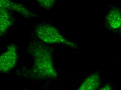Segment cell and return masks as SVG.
<instances>
[{
	"instance_id": "6da1fadb",
	"label": "cell",
	"mask_w": 121,
	"mask_h": 90,
	"mask_svg": "<svg viewBox=\"0 0 121 90\" xmlns=\"http://www.w3.org/2000/svg\"><path fill=\"white\" fill-rule=\"evenodd\" d=\"M29 51L34 60L33 66L26 72L27 77L36 80L55 79L58 76L53 62L52 53L49 47L42 43L30 44Z\"/></svg>"
},
{
	"instance_id": "7a4b0ae2",
	"label": "cell",
	"mask_w": 121,
	"mask_h": 90,
	"mask_svg": "<svg viewBox=\"0 0 121 90\" xmlns=\"http://www.w3.org/2000/svg\"><path fill=\"white\" fill-rule=\"evenodd\" d=\"M36 33L38 38L46 43L61 44L73 48L77 47L75 43L65 39L56 28L49 24H42L38 25Z\"/></svg>"
},
{
	"instance_id": "3957f363",
	"label": "cell",
	"mask_w": 121,
	"mask_h": 90,
	"mask_svg": "<svg viewBox=\"0 0 121 90\" xmlns=\"http://www.w3.org/2000/svg\"><path fill=\"white\" fill-rule=\"evenodd\" d=\"M17 47L12 43L7 46L6 50L0 56V71L7 73L15 67L18 61Z\"/></svg>"
},
{
	"instance_id": "277c9868",
	"label": "cell",
	"mask_w": 121,
	"mask_h": 90,
	"mask_svg": "<svg viewBox=\"0 0 121 90\" xmlns=\"http://www.w3.org/2000/svg\"><path fill=\"white\" fill-rule=\"evenodd\" d=\"M0 7L19 13L25 18L38 16L37 15L31 12L23 5L11 0H0Z\"/></svg>"
},
{
	"instance_id": "5b68a950",
	"label": "cell",
	"mask_w": 121,
	"mask_h": 90,
	"mask_svg": "<svg viewBox=\"0 0 121 90\" xmlns=\"http://www.w3.org/2000/svg\"><path fill=\"white\" fill-rule=\"evenodd\" d=\"M106 22L109 29L116 30L121 28V10L117 7H113L109 11Z\"/></svg>"
},
{
	"instance_id": "8992f818",
	"label": "cell",
	"mask_w": 121,
	"mask_h": 90,
	"mask_svg": "<svg viewBox=\"0 0 121 90\" xmlns=\"http://www.w3.org/2000/svg\"><path fill=\"white\" fill-rule=\"evenodd\" d=\"M14 19L8 9L0 8V34L2 36L14 24Z\"/></svg>"
},
{
	"instance_id": "52a82bcc",
	"label": "cell",
	"mask_w": 121,
	"mask_h": 90,
	"mask_svg": "<svg viewBox=\"0 0 121 90\" xmlns=\"http://www.w3.org/2000/svg\"><path fill=\"white\" fill-rule=\"evenodd\" d=\"M101 79L99 74L94 73L87 77L78 88L80 90H97L101 85Z\"/></svg>"
},
{
	"instance_id": "ba28073f",
	"label": "cell",
	"mask_w": 121,
	"mask_h": 90,
	"mask_svg": "<svg viewBox=\"0 0 121 90\" xmlns=\"http://www.w3.org/2000/svg\"><path fill=\"white\" fill-rule=\"evenodd\" d=\"M40 6L45 9H50L54 5L57 0H37Z\"/></svg>"
},
{
	"instance_id": "9c48e42d",
	"label": "cell",
	"mask_w": 121,
	"mask_h": 90,
	"mask_svg": "<svg viewBox=\"0 0 121 90\" xmlns=\"http://www.w3.org/2000/svg\"><path fill=\"white\" fill-rule=\"evenodd\" d=\"M112 87L109 84H107L103 86L100 90H112Z\"/></svg>"
},
{
	"instance_id": "30bf717a",
	"label": "cell",
	"mask_w": 121,
	"mask_h": 90,
	"mask_svg": "<svg viewBox=\"0 0 121 90\" xmlns=\"http://www.w3.org/2000/svg\"><path fill=\"white\" fill-rule=\"evenodd\" d=\"M120 32H121V29H120Z\"/></svg>"
}]
</instances>
